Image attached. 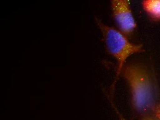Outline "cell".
Returning <instances> with one entry per match:
<instances>
[{
	"instance_id": "obj_2",
	"label": "cell",
	"mask_w": 160,
	"mask_h": 120,
	"mask_svg": "<svg viewBox=\"0 0 160 120\" xmlns=\"http://www.w3.org/2000/svg\"><path fill=\"white\" fill-rule=\"evenodd\" d=\"M95 20L102 33L106 51L118 61V70L113 83L115 85L128 58L143 51V46L131 42L118 30L105 25L98 18L95 17Z\"/></svg>"
},
{
	"instance_id": "obj_4",
	"label": "cell",
	"mask_w": 160,
	"mask_h": 120,
	"mask_svg": "<svg viewBox=\"0 0 160 120\" xmlns=\"http://www.w3.org/2000/svg\"><path fill=\"white\" fill-rule=\"evenodd\" d=\"M142 6L152 20H160V0H144L142 1Z\"/></svg>"
},
{
	"instance_id": "obj_6",
	"label": "cell",
	"mask_w": 160,
	"mask_h": 120,
	"mask_svg": "<svg viewBox=\"0 0 160 120\" xmlns=\"http://www.w3.org/2000/svg\"><path fill=\"white\" fill-rule=\"evenodd\" d=\"M114 109L116 110V113H117V115L118 116L120 120H128L121 114V113L119 112H118V110L116 109L115 107H114Z\"/></svg>"
},
{
	"instance_id": "obj_7",
	"label": "cell",
	"mask_w": 160,
	"mask_h": 120,
	"mask_svg": "<svg viewBox=\"0 0 160 120\" xmlns=\"http://www.w3.org/2000/svg\"><path fill=\"white\" fill-rule=\"evenodd\" d=\"M141 120H158L157 119L156 117H151V116H146V117H144Z\"/></svg>"
},
{
	"instance_id": "obj_1",
	"label": "cell",
	"mask_w": 160,
	"mask_h": 120,
	"mask_svg": "<svg viewBox=\"0 0 160 120\" xmlns=\"http://www.w3.org/2000/svg\"><path fill=\"white\" fill-rule=\"evenodd\" d=\"M128 83L132 107L143 113L152 109L154 104V88L151 76L147 69L139 63L126 65L122 71Z\"/></svg>"
},
{
	"instance_id": "obj_5",
	"label": "cell",
	"mask_w": 160,
	"mask_h": 120,
	"mask_svg": "<svg viewBox=\"0 0 160 120\" xmlns=\"http://www.w3.org/2000/svg\"><path fill=\"white\" fill-rule=\"evenodd\" d=\"M152 110L157 119L160 120V104H158L154 105L152 108Z\"/></svg>"
},
{
	"instance_id": "obj_3",
	"label": "cell",
	"mask_w": 160,
	"mask_h": 120,
	"mask_svg": "<svg viewBox=\"0 0 160 120\" xmlns=\"http://www.w3.org/2000/svg\"><path fill=\"white\" fill-rule=\"evenodd\" d=\"M111 7L112 16L119 31L130 37L137 28L135 18L128 0H112Z\"/></svg>"
}]
</instances>
